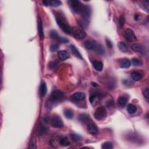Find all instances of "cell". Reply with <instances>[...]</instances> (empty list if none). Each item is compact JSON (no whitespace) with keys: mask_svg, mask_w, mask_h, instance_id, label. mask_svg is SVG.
<instances>
[{"mask_svg":"<svg viewBox=\"0 0 149 149\" xmlns=\"http://www.w3.org/2000/svg\"><path fill=\"white\" fill-rule=\"evenodd\" d=\"M78 120L79 121L83 123H87L90 120L89 116L86 114H81L79 115Z\"/></svg>","mask_w":149,"mask_h":149,"instance_id":"23","label":"cell"},{"mask_svg":"<svg viewBox=\"0 0 149 149\" xmlns=\"http://www.w3.org/2000/svg\"><path fill=\"white\" fill-rule=\"evenodd\" d=\"M132 64L135 66H139L143 65V62L137 59V58H133L132 59Z\"/></svg>","mask_w":149,"mask_h":149,"instance_id":"30","label":"cell"},{"mask_svg":"<svg viewBox=\"0 0 149 149\" xmlns=\"http://www.w3.org/2000/svg\"><path fill=\"white\" fill-rule=\"evenodd\" d=\"M47 92V87L46 83L45 82H42L39 88V93L41 97H44Z\"/></svg>","mask_w":149,"mask_h":149,"instance_id":"16","label":"cell"},{"mask_svg":"<svg viewBox=\"0 0 149 149\" xmlns=\"http://www.w3.org/2000/svg\"><path fill=\"white\" fill-rule=\"evenodd\" d=\"M93 66L95 68V70L97 71H101L102 68H103V65H102L101 62L97 61H95L93 63Z\"/></svg>","mask_w":149,"mask_h":149,"instance_id":"25","label":"cell"},{"mask_svg":"<svg viewBox=\"0 0 149 149\" xmlns=\"http://www.w3.org/2000/svg\"><path fill=\"white\" fill-rule=\"evenodd\" d=\"M57 40L61 43H68L69 42V40L66 37L59 36V38L57 39Z\"/></svg>","mask_w":149,"mask_h":149,"instance_id":"35","label":"cell"},{"mask_svg":"<svg viewBox=\"0 0 149 149\" xmlns=\"http://www.w3.org/2000/svg\"><path fill=\"white\" fill-rule=\"evenodd\" d=\"M119 65L121 68H129L130 66V62L128 58H122L119 61Z\"/></svg>","mask_w":149,"mask_h":149,"instance_id":"11","label":"cell"},{"mask_svg":"<svg viewBox=\"0 0 149 149\" xmlns=\"http://www.w3.org/2000/svg\"><path fill=\"white\" fill-rule=\"evenodd\" d=\"M101 147L103 149H112L113 148V145L111 142L106 141L102 144Z\"/></svg>","mask_w":149,"mask_h":149,"instance_id":"32","label":"cell"},{"mask_svg":"<svg viewBox=\"0 0 149 149\" xmlns=\"http://www.w3.org/2000/svg\"><path fill=\"white\" fill-rule=\"evenodd\" d=\"M64 97V93L62 92L60 90H54L51 93V94L49 96V100L50 101H57L58 100L62 99Z\"/></svg>","mask_w":149,"mask_h":149,"instance_id":"4","label":"cell"},{"mask_svg":"<svg viewBox=\"0 0 149 149\" xmlns=\"http://www.w3.org/2000/svg\"><path fill=\"white\" fill-rule=\"evenodd\" d=\"M127 111L129 114H133L136 113L137 111V108L134 105L130 104L127 106Z\"/></svg>","mask_w":149,"mask_h":149,"instance_id":"28","label":"cell"},{"mask_svg":"<svg viewBox=\"0 0 149 149\" xmlns=\"http://www.w3.org/2000/svg\"><path fill=\"white\" fill-rule=\"evenodd\" d=\"M70 8L74 13L80 14L82 11L85 5H83L80 1L77 0H70L68 1Z\"/></svg>","mask_w":149,"mask_h":149,"instance_id":"2","label":"cell"},{"mask_svg":"<svg viewBox=\"0 0 149 149\" xmlns=\"http://www.w3.org/2000/svg\"><path fill=\"white\" fill-rule=\"evenodd\" d=\"M118 47L121 52L122 53H127L129 50L128 44L123 41H120L118 43Z\"/></svg>","mask_w":149,"mask_h":149,"instance_id":"15","label":"cell"},{"mask_svg":"<svg viewBox=\"0 0 149 149\" xmlns=\"http://www.w3.org/2000/svg\"><path fill=\"white\" fill-rule=\"evenodd\" d=\"M119 23H120V25L121 27L123 26V25L125 24V18L123 15L120 16V20H119Z\"/></svg>","mask_w":149,"mask_h":149,"instance_id":"38","label":"cell"},{"mask_svg":"<svg viewBox=\"0 0 149 149\" xmlns=\"http://www.w3.org/2000/svg\"><path fill=\"white\" fill-rule=\"evenodd\" d=\"M78 25L80 26L81 28H86L87 27L88 25V20L84 18H81L78 20Z\"/></svg>","mask_w":149,"mask_h":149,"instance_id":"27","label":"cell"},{"mask_svg":"<svg viewBox=\"0 0 149 149\" xmlns=\"http://www.w3.org/2000/svg\"><path fill=\"white\" fill-rule=\"evenodd\" d=\"M74 37L77 39H83L85 38L86 36V32L83 29H79V28H72V32Z\"/></svg>","mask_w":149,"mask_h":149,"instance_id":"6","label":"cell"},{"mask_svg":"<svg viewBox=\"0 0 149 149\" xmlns=\"http://www.w3.org/2000/svg\"><path fill=\"white\" fill-rule=\"evenodd\" d=\"M64 114L65 117L69 120H71L73 117V113L71 109H65L64 111Z\"/></svg>","mask_w":149,"mask_h":149,"instance_id":"24","label":"cell"},{"mask_svg":"<svg viewBox=\"0 0 149 149\" xmlns=\"http://www.w3.org/2000/svg\"><path fill=\"white\" fill-rule=\"evenodd\" d=\"M149 90H148V87H146L143 88V94L144 95V98L146 100V101L148 102V100H149Z\"/></svg>","mask_w":149,"mask_h":149,"instance_id":"33","label":"cell"},{"mask_svg":"<svg viewBox=\"0 0 149 149\" xmlns=\"http://www.w3.org/2000/svg\"><path fill=\"white\" fill-rule=\"evenodd\" d=\"M128 102V99L126 97L124 96H121L118 99V106L120 107H124L126 106Z\"/></svg>","mask_w":149,"mask_h":149,"instance_id":"22","label":"cell"},{"mask_svg":"<svg viewBox=\"0 0 149 149\" xmlns=\"http://www.w3.org/2000/svg\"><path fill=\"white\" fill-rule=\"evenodd\" d=\"M96 44H97L96 41L92 39H88L87 40H86L85 41V43H84L85 47L86 48L88 49V50H93V49H94Z\"/></svg>","mask_w":149,"mask_h":149,"instance_id":"10","label":"cell"},{"mask_svg":"<svg viewBox=\"0 0 149 149\" xmlns=\"http://www.w3.org/2000/svg\"><path fill=\"white\" fill-rule=\"evenodd\" d=\"M50 36L51 39H56L57 40L59 38V34H58V32L55 30H51L50 32Z\"/></svg>","mask_w":149,"mask_h":149,"instance_id":"31","label":"cell"},{"mask_svg":"<svg viewBox=\"0 0 149 149\" xmlns=\"http://www.w3.org/2000/svg\"><path fill=\"white\" fill-rule=\"evenodd\" d=\"M124 37L130 43L135 42L137 40L136 35L131 29H128L125 30L124 32Z\"/></svg>","mask_w":149,"mask_h":149,"instance_id":"5","label":"cell"},{"mask_svg":"<svg viewBox=\"0 0 149 149\" xmlns=\"http://www.w3.org/2000/svg\"><path fill=\"white\" fill-rule=\"evenodd\" d=\"M92 86H93V87H96V86H97V85L95 83H94V82H92Z\"/></svg>","mask_w":149,"mask_h":149,"instance_id":"46","label":"cell"},{"mask_svg":"<svg viewBox=\"0 0 149 149\" xmlns=\"http://www.w3.org/2000/svg\"><path fill=\"white\" fill-rule=\"evenodd\" d=\"M70 48H71L72 54H73L75 57L78 58H80V59H82V55H81L80 53L79 52L78 48H77L75 46L73 45H71L70 46Z\"/></svg>","mask_w":149,"mask_h":149,"instance_id":"20","label":"cell"},{"mask_svg":"<svg viewBox=\"0 0 149 149\" xmlns=\"http://www.w3.org/2000/svg\"><path fill=\"white\" fill-rule=\"evenodd\" d=\"M38 31L40 38L41 40H43L44 39V36L43 23H42V21L40 19V18H39L38 20Z\"/></svg>","mask_w":149,"mask_h":149,"instance_id":"17","label":"cell"},{"mask_svg":"<svg viewBox=\"0 0 149 149\" xmlns=\"http://www.w3.org/2000/svg\"><path fill=\"white\" fill-rule=\"evenodd\" d=\"M148 2L147 1H145L143 3V9H144V11H146L147 12H148Z\"/></svg>","mask_w":149,"mask_h":149,"instance_id":"42","label":"cell"},{"mask_svg":"<svg viewBox=\"0 0 149 149\" xmlns=\"http://www.w3.org/2000/svg\"><path fill=\"white\" fill-rule=\"evenodd\" d=\"M106 45L107 46L108 48H113V43H112L111 40H109V39H106Z\"/></svg>","mask_w":149,"mask_h":149,"instance_id":"41","label":"cell"},{"mask_svg":"<svg viewBox=\"0 0 149 149\" xmlns=\"http://www.w3.org/2000/svg\"><path fill=\"white\" fill-rule=\"evenodd\" d=\"M58 48H59V46L57 44H52V45H51L50 46V50L51 51H52V52H54V51H57Z\"/></svg>","mask_w":149,"mask_h":149,"instance_id":"37","label":"cell"},{"mask_svg":"<svg viewBox=\"0 0 149 149\" xmlns=\"http://www.w3.org/2000/svg\"><path fill=\"white\" fill-rule=\"evenodd\" d=\"M47 131V127L43 123L40 124L38 129H37V134L39 136H42L44 133H46Z\"/></svg>","mask_w":149,"mask_h":149,"instance_id":"18","label":"cell"},{"mask_svg":"<svg viewBox=\"0 0 149 149\" xmlns=\"http://www.w3.org/2000/svg\"><path fill=\"white\" fill-rule=\"evenodd\" d=\"M123 84H124L125 85H127V86H130L133 84L132 81H130L129 80H127V79H126V80H123Z\"/></svg>","mask_w":149,"mask_h":149,"instance_id":"44","label":"cell"},{"mask_svg":"<svg viewBox=\"0 0 149 149\" xmlns=\"http://www.w3.org/2000/svg\"><path fill=\"white\" fill-rule=\"evenodd\" d=\"M85 94L82 92H76L72 94L70 99L72 101H80L85 99Z\"/></svg>","mask_w":149,"mask_h":149,"instance_id":"9","label":"cell"},{"mask_svg":"<svg viewBox=\"0 0 149 149\" xmlns=\"http://www.w3.org/2000/svg\"><path fill=\"white\" fill-rule=\"evenodd\" d=\"M58 56L59 59L62 61L66 60L70 57L69 53L65 50H61L58 51Z\"/></svg>","mask_w":149,"mask_h":149,"instance_id":"14","label":"cell"},{"mask_svg":"<svg viewBox=\"0 0 149 149\" xmlns=\"http://www.w3.org/2000/svg\"><path fill=\"white\" fill-rule=\"evenodd\" d=\"M139 19H140V16L139 15H137V14H135V16H134V19L135 20H139Z\"/></svg>","mask_w":149,"mask_h":149,"instance_id":"45","label":"cell"},{"mask_svg":"<svg viewBox=\"0 0 149 149\" xmlns=\"http://www.w3.org/2000/svg\"><path fill=\"white\" fill-rule=\"evenodd\" d=\"M93 51H94L95 53H96L97 54H104L105 53V50L104 48L103 47L101 44H97L95 45V47L93 49Z\"/></svg>","mask_w":149,"mask_h":149,"instance_id":"19","label":"cell"},{"mask_svg":"<svg viewBox=\"0 0 149 149\" xmlns=\"http://www.w3.org/2000/svg\"><path fill=\"white\" fill-rule=\"evenodd\" d=\"M142 77H143V76H142L140 72H139L133 71L131 73L132 79L135 81H140L142 79Z\"/></svg>","mask_w":149,"mask_h":149,"instance_id":"21","label":"cell"},{"mask_svg":"<svg viewBox=\"0 0 149 149\" xmlns=\"http://www.w3.org/2000/svg\"><path fill=\"white\" fill-rule=\"evenodd\" d=\"M87 130L88 132L92 135H95L99 131V129L94 123H90L87 126Z\"/></svg>","mask_w":149,"mask_h":149,"instance_id":"13","label":"cell"},{"mask_svg":"<svg viewBox=\"0 0 149 149\" xmlns=\"http://www.w3.org/2000/svg\"><path fill=\"white\" fill-rule=\"evenodd\" d=\"M71 136L72 139L73 140V141H80L81 139V137L80 136H79V135H76V134H72L71 135Z\"/></svg>","mask_w":149,"mask_h":149,"instance_id":"34","label":"cell"},{"mask_svg":"<svg viewBox=\"0 0 149 149\" xmlns=\"http://www.w3.org/2000/svg\"><path fill=\"white\" fill-rule=\"evenodd\" d=\"M51 125L53 128H60L63 127L64 123L61 118L58 116H55L52 118L51 121Z\"/></svg>","mask_w":149,"mask_h":149,"instance_id":"7","label":"cell"},{"mask_svg":"<svg viewBox=\"0 0 149 149\" xmlns=\"http://www.w3.org/2000/svg\"><path fill=\"white\" fill-rule=\"evenodd\" d=\"M57 62H51L50 64H48V66L50 69H54L57 67Z\"/></svg>","mask_w":149,"mask_h":149,"instance_id":"39","label":"cell"},{"mask_svg":"<svg viewBox=\"0 0 149 149\" xmlns=\"http://www.w3.org/2000/svg\"><path fill=\"white\" fill-rule=\"evenodd\" d=\"M114 103L113 100H109V101H108V102L107 103V107H108V108H111L112 107L114 106Z\"/></svg>","mask_w":149,"mask_h":149,"instance_id":"43","label":"cell"},{"mask_svg":"<svg viewBox=\"0 0 149 149\" xmlns=\"http://www.w3.org/2000/svg\"><path fill=\"white\" fill-rule=\"evenodd\" d=\"M107 115V111L106 109L105 108V107L100 106L95 109L94 114V116L95 120L98 121H101L106 118Z\"/></svg>","mask_w":149,"mask_h":149,"instance_id":"3","label":"cell"},{"mask_svg":"<svg viewBox=\"0 0 149 149\" xmlns=\"http://www.w3.org/2000/svg\"><path fill=\"white\" fill-rule=\"evenodd\" d=\"M43 3L44 5L47 6H54L57 7L61 4V1H58V0H53V1H43Z\"/></svg>","mask_w":149,"mask_h":149,"instance_id":"12","label":"cell"},{"mask_svg":"<svg viewBox=\"0 0 149 149\" xmlns=\"http://www.w3.org/2000/svg\"><path fill=\"white\" fill-rule=\"evenodd\" d=\"M91 13H92V9H91L90 6L88 5H85L83 10L80 13L81 16H82L83 18L87 20L88 19L90 18Z\"/></svg>","mask_w":149,"mask_h":149,"instance_id":"8","label":"cell"},{"mask_svg":"<svg viewBox=\"0 0 149 149\" xmlns=\"http://www.w3.org/2000/svg\"><path fill=\"white\" fill-rule=\"evenodd\" d=\"M59 144L63 147H66L71 144V142L66 137H61L59 139Z\"/></svg>","mask_w":149,"mask_h":149,"instance_id":"26","label":"cell"},{"mask_svg":"<svg viewBox=\"0 0 149 149\" xmlns=\"http://www.w3.org/2000/svg\"><path fill=\"white\" fill-rule=\"evenodd\" d=\"M132 49L136 52H141L143 51V47L139 44H134L132 46Z\"/></svg>","mask_w":149,"mask_h":149,"instance_id":"29","label":"cell"},{"mask_svg":"<svg viewBox=\"0 0 149 149\" xmlns=\"http://www.w3.org/2000/svg\"><path fill=\"white\" fill-rule=\"evenodd\" d=\"M55 19L58 25L65 33H66V34L72 33V28L68 25V23H67L64 16L60 15V14L56 15Z\"/></svg>","mask_w":149,"mask_h":149,"instance_id":"1","label":"cell"},{"mask_svg":"<svg viewBox=\"0 0 149 149\" xmlns=\"http://www.w3.org/2000/svg\"><path fill=\"white\" fill-rule=\"evenodd\" d=\"M97 95L95 94V93H92V94H90V98H89V100H90V102L91 103H93V101H94V99H95V97H96Z\"/></svg>","mask_w":149,"mask_h":149,"instance_id":"40","label":"cell"},{"mask_svg":"<svg viewBox=\"0 0 149 149\" xmlns=\"http://www.w3.org/2000/svg\"><path fill=\"white\" fill-rule=\"evenodd\" d=\"M36 140L35 139H33L30 143L29 148H36L37 145H36Z\"/></svg>","mask_w":149,"mask_h":149,"instance_id":"36","label":"cell"}]
</instances>
